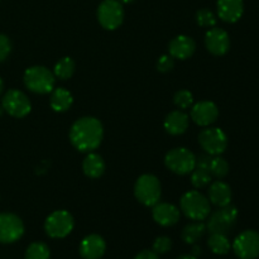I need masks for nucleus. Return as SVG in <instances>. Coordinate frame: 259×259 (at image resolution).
Masks as SVG:
<instances>
[{
	"label": "nucleus",
	"mask_w": 259,
	"mask_h": 259,
	"mask_svg": "<svg viewBox=\"0 0 259 259\" xmlns=\"http://www.w3.org/2000/svg\"><path fill=\"white\" fill-rule=\"evenodd\" d=\"M76 70L75 61L71 57H63L58 61L53 68V75L60 80H68L73 76Z\"/></svg>",
	"instance_id": "nucleus-25"
},
{
	"label": "nucleus",
	"mask_w": 259,
	"mask_h": 259,
	"mask_svg": "<svg viewBox=\"0 0 259 259\" xmlns=\"http://www.w3.org/2000/svg\"><path fill=\"white\" fill-rule=\"evenodd\" d=\"M106 243L99 234H90L83 238L78 247V252L83 259H100L105 254Z\"/></svg>",
	"instance_id": "nucleus-15"
},
{
	"label": "nucleus",
	"mask_w": 259,
	"mask_h": 259,
	"mask_svg": "<svg viewBox=\"0 0 259 259\" xmlns=\"http://www.w3.org/2000/svg\"><path fill=\"white\" fill-rule=\"evenodd\" d=\"M196 50V43L189 35H177L169 42V56L177 60H187L194 55Z\"/></svg>",
	"instance_id": "nucleus-17"
},
{
	"label": "nucleus",
	"mask_w": 259,
	"mask_h": 259,
	"mask_svg": "<svg viewBox=\"0 0 259 259\" xmlns=\"http://www.w3.org/2000/svg\"><path fill=\"white\" fill-rule=\"evenodd\" d=\"M199 253H201V248L195 247V249H194V255H195V257H196V254H199Z\"/></svg>",
	"instance_id": "nucleus-37"
},
{
	"label": "nucleus",
	"mask_w": 259,
	"mask_h": 259,
	"mask_svg": "<svg viewBox=\"0 0 259 259\" xmlns=\"http://www.w3.org/2000/svg\"><path fill=\"white\" fill-rule=\"evenodd\" d=\"M218 15L227 23H235L244 12L243 0H218Z\"/></svg>",
	"instance_id": "nucleus-18"
},
{
	"label": "nucleus",
	"mask_w": 259,
	"mask_h": 259,
	"mask_svg": "<svg viewBox=\"0 0 259 259\" xmlns=\"http://www.w3.org/2000/svg\"><path fill=\"white\" fill-rule=\"evenodd\" d=\"M23 80L28 90L45 95L55 89L56 76L45 66H33L25 71Z\"/></svg>",
	"instance_id": "nucleus-3"
},
{
	"label": "nucleus",
	"mask_w": 259,
	"mask_h": 259,
	"mask_svg": "<svg viewBox=\"0 0 259 259\" xmlns=\"http://www.w3.org/2000/svg\"><path fill=\"white\" fill-rule=\"evenodd\" d=\"M212 157L207 153H202L200 156L196 157V168H204V169H209L210 167V162H211Z\"/></svg>",
	"instance_id": "nucleus-34"
},
{
	"label": "nucleus",
	"mask_w": 259,
	"mask_h": 259,
	"mask_svg": "<svg viewBox=\"0 0 259 259\" xmlns=\"http://www.w3.org/2000/svg\"><path fill=\"white\" fill-rule=\"evenodd\" d=\"M12 51V43L5 34H0V62L5 61Z\"/></svg>",
	"instance_id": "nucleus-33"
},
{
	"label": "nucleus",
	"mask_w": 259,
	"mask_h": 259,
	"mask_svg": "<svg viewBox=\"0 0 259 259\" xmlns=\"http://www.w3.org/2000/svg\"><path fill=\"white\" fill-rule=\"evenodd\" d=\"M209 201L215 206L223 207L232 202V189L223 181H215L210 185Z\"/></svg>",
	"instance_id": "nucleus-20"
},
{
	"label": "nucleus",
	"mask_w": 259,
	"mask_h": 259,
	"mask_svg": "<svg viewBox=\"0 0 259 259\" xmlns=\"http://www.w3.org/2000/svg\"><path fill=\"white\" fill-rule=\"evenodd\" d=\"M180 207L185 217L194 222H202L207 219L211 212L209 199L196 190L184 194L180 200Z\"/></svg>",
	"instance_id": "nucleus-2"
},
{
	"label": "nucleus",
	"mask_w": 259,
	"mask_h": 259,
	"mask_svg": "<svg viewBox=\"0 0 259 259\" xmlns=\"http://www.w3.org/2000/svg\"><path fill=\"white\" fill-rule=\"evenodd\" d=\"M98 20L104 29L119 28L124 20L123 4L119 0H104L98 8Z\"/></svg>",
	"instance_id": "nucleus-8"
},
{
	"label": "nucleus",
	"mask_w": 259,
	"mask_h": 259,
	"mask_svg": "<svg viewBox=\"0 0 259 259\" xmlns=\"http://www.w3.org/2000/svg\"><path fill=\"white\" fill-rule=\"evenodd\" d=\"M205 46L214 56H224L230 48L229 34L222 28H211L205 35Z\"/></svg>",
	"instance_id": "nucleus-13"
},
{
	"label": "nucleus",
	"mask_w": 259,
	"mask_h": 259,
	"mask_svg": "<svg viewBox=\"0 0 259 259\" xmlns=\"http://www.w3.org/2000/svg\"><path fill=\"white\" fill-rule=\"evenodd\" d=\"M75 227L72 215L66 210H56L48 215L45 223V230L48 237L53 239H62L66 238Z\"/></svg>",
	"instance_id": "nucleus-7"
},
{
	"label": "nucleus",
	"mask_w": 259,
	"mask_h": 259,
	"mask_svg": "<svg viewBox=\"0 0 259 259\" xmlns=\"http://www.w3.org/2000/svg\"><path fill=\"white\" fill-rule=\"evenodd\" d=\"M164 164L169 171L176 175H189L191 174L196 166V156L190 149L180 147L174 148L164 157Z\"/></svg>",
	"instance_id": "nucleus-5"
},
{
	"label": "nucleus",
	"mask_w": 259,
	"mask_h": 259,
	"mask_svg": "<svg viewBox=\"0 0 259 259\" xmlns=\"http://www.w3.org/2000/svg\"><path fill=\"white\" fill-rule=\"evenodd\" d=\"M3 89H4V82H3V78L0 77V95H2L3 93Z\"/></svg>",
	"instance_id": "nucleus-38"
},
{
	"label": "nucleus",
	"mask_w": 259,
	"mask_h": 259,
	"mask_svg": "<svg viewBox=\"0 0 259 259\" xmlns=\"http://www.w3.org/2000/svg\"><path fill=\"white\" fill-rule=\"evenodd\" d=\"M205 232H206V225L202 222H195L187 224L182 229L181 238L186 244H195L204 237Z\"/></svg>",
	"instance_id": "nucleus-23"
},
{
	"label": "nucleus",
	"mask_w": 259,
	"mask_h": 259,
	"mask_svg": "<svg viewBox=\"0 0 259 259\" xmlns=\"http://www.w3.org/2000/svg\"><path fill=\"white\" fill-rule=\"evenodd\" d=\"M136 199L144 206H154L161 199V182L154 175H142L134 186Z\"/></svg>",
	"instance_id": "nucleus-4"
},
{
	"label": "nucleus",
	"mask_w": 259,
	"mask_h": 259,
	"mask_svg": "<svg viewBox=\"0 0 259 259\" xmlns=\"http://www.w3.org/2000/svg\"><path fill=\"white\" fill-rule=\"evenodd\" d=\"M50 248L46 243L34 242L25 250V259H50Z\"/></svg>",
	"instance_id": "nucleus-26"
},
{
	"label": "nucleus",
	"mask_w": 259,
	"mask_h": 259,
	"mask_svg": "<svg viewBox=\"0 0 259 259\" xmlns=\"http://www.w3.org/2000/svg\"><path fill=\"white\" fill-rule=\"evenodd\" d=\"M134 259H159V257L157 253L153 252V250L146 249V250H142V252H139Z\"/></svg>",
	"instance_id": "nucleus-35"
},
{
	"label": "nucleus",
	"mask_w": 259,
	"mask_h": 259,
	"mask_svg": "<svg viewBox=\"0 0 259 259\" xmlns=\"http://www.w3.org/2000/svg\"><path fill=\"white\" fill-rule=\"evenodd\" d=\"M104 138L103 124L94 116H83L72 124L70 129V141L80 152L95 151Z\"/></svg>",
	"instance_id": "nucleus-1"
},
{
	"label": "nucleus",
	"mask_w": 259,
	"mask_h": 259,
	"mask_svg": "<svg viewBox=\"0 0 259 259\" xmlns=\"http://www.w3.org/2000/svg\"><path fill=\"white\" fill-rule=\"evenodd\" d=\"M175 105L181 110L189 109L194 103V96L189 90H179L174 96Z\"/></svg>",
	"instance_id": "nucleus-30"
},
{
	"label": "nucleus",
	"mask_w": 259,
	"mask_h": 259,
	"mask_svg": "<svg viewBox=\"0 0 259 259\" xmlns=\"http://www.w3.org/2000/svg\"><path fill=\"white\" fill-rule=\"evenodd\" d=\"M73 98L72 94L65 88L53 89L50 98V105L56 113H65L72 106Z\"/></svg>",
	"instance_id": "nucleus-21"
},
{
	"label": "nucleus",
	"mask_w": 259,
	"mask_h": 259,
	"mask_svg": "<svg viewBox=\"0 0 259 259\" xmlns=\"http://www.w3.org/2000/svg\"><path fill=\"white\" fill-rule=\"evenodd\" d=\"M209 171L211 174V176L217 177V179H223L229 172V164H228V162L224 158H222L219 156H215L212 157L211 162H210Z\"/></svg>",
	"instance_id": "nucleus-28"
},
{
	"label": "nucleus",
	"mask_w": 259,
	"mask_h": 259,
	"mask_svg": "<svg viewBox=\"0 0 259 259\" xmlns=\"http://www.w3.org/2000/svg\"><path fill=\"white\" fill-rule=\"evenodd\" d=\"M119 2H120L121 4H131V3H133L134 0H119Z\"/></svg>",
	"instance_id": "nucleus-39"
},
{
	"label": "nucleus",
	"mask_w": 259,
	"mask_h": 259,
	"mask_svg": "<svg viewBox=\"0 0 259 259\" xmlns=\"http://www.w3.org/2000/svg\"><path fill=\"white\" fill-rule=\"evenodd\" d=\"M176 259H197V258L195 257L194 254H182L180 255V257H177Z\"/></svg>",
	"instance_id": "nucleus-36"
},
{
	"label": "nucleus",
	"mask_w": 259,
	"mask_h": 259,
	"mask_svg": "<svg viewBox=\"0 0 259 259\" xmlns=\"http://www.w3.org/2000/svg\"><path fill=\"white\" fill-rule=\"evenodd\" d=\"M209 217L206 229L209 230L210 234L218 233V234L228 235L237 223L238 210L237 207L229 204L227 206L220 207Z\"/></svg>",
	"instance_id": "nucleus-6"
},
{
	"label": "nucleus",
	"mask_w": 259,
	"mask_h": 259,
	"mask_svg": "<svg viewBox=\"0 0 259 259\" xmlns=\"http://www.w3.org/2000/svg\"><path fill=\"white\" fill-rule=\"evenodd\" d=\"M211 177L212 176L209 169L195 167L194 171L191 172V184L195 189H202V187H206L207 185H210Z\"/></svg>",
	"instance_id": "nucleus-27"
},
{
	"label": "nucleus",
	"mask_w": 259,
	"mask_h": 259,
	"mask_svg": "<svg viewBox=\"0 0 259 259\" xmlns=\"http://www.w3.org/2000/svg\"><path fill=\"white\" fill-rule=\"evenodd\" d=\"M207 245H209L210 250L218 255L228 254L230 248H232L230 240L228 239L227 235L218 234V233H214V234L210 235V238L207 239Z\"/></svg>",
	"instance_id": "nucleus-24"
},
{
	"label": "nucleus",
	"mask_w": 259,
	"mask_h": 259,
	"mask_svg": "<svg viewBox=\"0 0 259 259\" xmlns=\"http://www.w3.org/2000/svg\"><path fill=\"white\" fill-rule=\"evenodd\" d=\"M172 240L168 237H158L153 243V252L157 254H166L171 250Z\"/></svg>",
	"instance_id": "nucleus-31"
},
{
	"label": "nucleus",
	"mask_w": 259,
	"mask_h": 259,
	"mask_svg": "<svg viewBox=\"0 0 259 259\" xmlns=\"http://www.w3.org/2000/svg\"><path fill=\"white\" fill-rule=\"evenodd\" d=\"M153 219L161 227H172L180 220V209L174 204L168 202H158L153 206Z\"/></svg>",
	"instance_id": "nucleus-16"
},
{
	"label": "nucleus",
	"mask_w": 259,
	"mask_h": 259,
	"mask_svg": "<svg viewBox=\"0 0 259 259\" xmlns=\"http://www.w3.org/2000/svg\"><path fill=\"white\" fill-rule=\"evenodd\" d=\"M175 66V61L174 57L169 55H163L158 58L157 61V70L159 72H169V71L174 68Z\"/></svg>",
	"instance_id": "nucleus-32"
},
{
	"label": "nucleus",
	"mask_w": 259,
	"mask_h": 259,
	"mask_svg": "<svg viewBox=\"0 0 259 259\" xmlns=\"http://www.w3.org/2000/svg\"><path fill=\"white\" fill-rule=\"evenodd\" d=\"M199 143L205 153L220 156L228 147V137L220 128H205L199 134Z\"/></svg>",
	"instance_id": "nucleus-9"
},
{
	"label": "nucleus",
	"mask_w": 259,
	"mask_h": 259,
	"mask_svg": "<svg viewBox=\"0 0 259 259\" xmlns=\"http://www.w3.org/2000/svg\"><path fill=\"white\" fill-rule=\"evenodd\" d=\"M219 116V109L212 101H199L191 109V119L200 126H209Z\"/></svg>",
	"instance_id": "nucleus-14"
},
{
	"label": "nucleus",
	"mask_w": 259,
	"mask_h": 259,
	"mask_svg": "<svg viewBox=\"0 0 259 259\" xmlns=\"http://www.w3.org/2000/svg\"><path fill=\"white\" fill-rule=\"evenodd\" d=\"M233 250L239 259H255L259 257V233L244 230L235 238Z\"/></svg>",
	"instance_id": "nucleus-10"
},
{
	"label": "nucleus",
	"mask_w": 259,
	"mask_h": 259,
	"mask_svg": "<svg viewBox=\"0 0 259 259\" xmlns=\"http://www.w3.org/2000/svg\"><path fill=\"white\" fill-rule=\"evenodd\" d=\"M2 106L10 116L14 118H24L30 113L32 104L28 96L20 90H9L3 96Z\"/></svg>",
	"instance_id": "nucleus-11"
},
{
	"label": "nucleus",
	"mask_w": 259,
	"mask_h": 259,
	"mask_svg": "<svg viewBox=\"0 0 259 259\" xmlns=\"http://www.w3.org/2000/svg\"><path fill=\"white\" fill-rule=\"evenodd\" d=\"M3 110H4V109H3V106H2V108H0V115L3 114Z\"/></svg>",
	"instance_id": "nucleus-40"
},
{
	"label": "nucleus",
	"mask_w": 259,
	"mask_h": 259,
	"mask_svg": "<svg viewBox=\"0 0 259 259\" xmlns=\"http://www.w3.org/2000/svg\"><path fill=\"white\" fill-rule=\"evenodd\" d=\"M189 115L182 110H174L164 119V129L171 136L184 134L189 128Z\"/></svg>",
	"instance_id": "nucleus-19"
},
{
	"label": "nucleus",
	"mask_w": 259,
	"mask_h": 259,
	"mask_svg": "<svg viewBox=\"0 0 259 259\" xmlns=\"http://www.w3.org/2000/svg\"><path fill=\"white\" fill-rule=\"evenodd\" d=\"M24 234V224L18 215L12 212L0 214V243L12 244Z\"/></svg>",
	"instance_id": "nucleus-12"
},
{
	"label": "nucleus",
	"mask_w": 259,
	"mask_h": 259,
	"mask_svg": "<svg viewBox=\"0 0 259 259\" xmlns=\"http://www.w3.org/2000/svg\"><path fill=\"white\" fill-rule=\"evenodd\" d=\"M82 169L83 174L90 179H99L105 172V162L100 154L90 152L83 159Z\"/></svg>",
	"instance_id": "nucleus-22"
},
{
	"label": "nucleus",
	"mask_w": 259,
	"mask_h": 259,
	"mask_svg": "<svg viewBox=\"0 0 259 259\" xmlns=\"http://www.w3.org/2000/svg\"><path fill=\"white\" fill-rule=\"evenodd\" d=\"M196 22L200 27L212 28L217 25V17H215V14L211 10L207 9V8H204V9L197 10Z\"/></svg>",
	"instance_id": "nucleus-29"
}]
</instances>
